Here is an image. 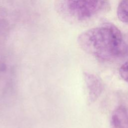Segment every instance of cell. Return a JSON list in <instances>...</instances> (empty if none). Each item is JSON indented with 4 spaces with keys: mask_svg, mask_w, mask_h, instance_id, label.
Masks as SVG:
<instances>
[{
    "mask_svg": "<svg viewBox=\"0 0 128 128\" xmlns=\"http://www.w3.org/2000/svg\"><path fill=\"white\" fill-rule=\"evenodd\" d=\"M78 42L84 52L103 61L113 60L127 51L120 30L109 22L83 32L78 36Z\"/></svg>",
    "mask_w": 128,
    "mask_h": 128,
    "instance_id": "obj_1",
    "label": "cell"
},
{
    "mask_svg": "<svg viewBox=\"0 0 128 128\" xmlns=\"http://www.w3.org/2000/svg\"><path fill=\"white\" fill-rule=\"evenodd\" d=\"M117 16L122 22L128 24V0H120L117 8Z\"/></svg>",
    "mask_w": 128,
    "mask_h": 128,
    "instance_id": "obj_5",
    "label": "cell"
},
{
    "mask_svg": "<svg viewBox=\"0 0 128 128\" xmlns=\"http://www.w3.org/2000/svg\"><path fill=\"white\" fill-rule=\"evenodd\" d=\"M111 128H128V107L120 105L113 110L110 117Z\"/></svg>",
    "mask_w": 128,
    "mask_h": 128,
    "instance_id": "obj_4",
    "label": "cell"
},
{
    "mask_svg": "<svg viewBox=\"0 0 128 128\" xmlns=\"http://www.w3.org/2000/svg\"><path fill=\"white\" fill-rule=\"evenodd\" d=\"M108 0H56V8L63 18L72 21L88 20L106 8Z\"/></svg>",
    "mask_w": 128,
    "mask_h": 128,
    "instance_id": "obj_2",
    "label": "cell"
},
{
    "mask_svg": "<svg viewBox=\"0 0 128 128\" xmlns=\"http://www.w3.org/2000/svg\"><path fill=\"white\" fill-rule=\"evenodd\" d=\"M84 80L89 101L90 102H94L100 97L104 90L103 83L98 76L90 73L84 74Z\"/></svg>",
    "mask_w": 128,
    "mask_h": 128,
    "instance_id": "obj_3",
    "label": "cell"
},
{
    "mask_svg": "<svg viewBox=\"0 0 128 128\" xmlns=\"http://www.w3.org/2000/svg\"><path fill=\"white\" fill-rule=\"evenodd\" d=\"M119 74L120 77L128 82V61L124 63L120 68Z\"/></svg>",
    "mask_w": 128,
    "mask_h": 128,
    "instance_id": "obj_6",
    "label": "cell"
}]
</instances>
